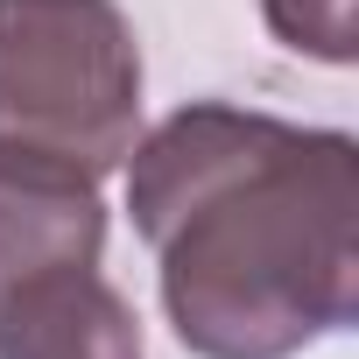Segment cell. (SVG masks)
I'll return each instance as SVG.
<instances>
[{"label": "cell", "instance_id": "obj_1", "mask_svg": "<svg viewBox=\"0 0 359 359\" xmlns=\"http://www.w3.org/2000/svg\"><path fill=\"white\" fill-rule=\"evenodd\" d=\"M169 331L198 359H296L359 317V141L191 99L127 148Z\"/></svg>", "mask_w": 359, "mask_h": 359}, {"label": "cell", "instance_id": "obj_2", "mask_svg": "<svg viewBox=\"0 0 359 359\" xmlns=\"http://www.w3.org/2000/svg\"><path fill=\"white\" fill-rule=\"evenodd\" d=\"M141 134V43L120 0H0V148L113 176Z\"/></svg>", "mask_w": 359, "mask_h": 359}, {"label": "cell", "instance_id": "obj_3", "mask_svg": "<svg viewBox=\"0 0 359 359\" xmlns=\"http://www.w3.org/2000/svg\"><path fill=\"white\" fill-rule=\"evenodd\" d=\"M106 254V205L99 176L0 148V296H15L43 275L99 268Z\"/></svg>", "mask_w": 359, "mask_h": 359}, {"label": "cell", "instance_id": "obj_4", "mask_svg": "<svg viewBox=\"0 0 359 359\" xmlns=\"http://www.w3.org/2000/svg\"><path fill=\"white\" fill-rule=\"evenodd\" d=\"M0 359H141V317L99 268L43 275L0 296Z\"/></svg>", "mask_w": 359, "mask_h": 359}, {"label": "cell", "instance_id": "obj_5", "mask_svg": "<svg viewBox=\"0 0 359 359\" xmlns=\"http://www.w3.org/2000/svg\"><path fill=\"white\" fill-rule=\"evenodd\" d=\"M261 22L296 57H317V64H352L359 57L352 0H261Z\"/></svg>", "mask_w": 359, "mask_h": 359}]
</instances>
